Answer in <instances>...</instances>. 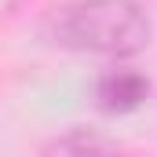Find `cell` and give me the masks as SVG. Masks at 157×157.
Segmentation results:
<instances>
[{"instance_id": "obj_1", "label": "cell", "mask_w": 157, "mask_h": 157, "mask_svg": "<svg viewBox=\"0 0 157 157\" xmlns=\"http://www.w3.org/2000/svg\"><path fill=\"white\" fill-rule=\"evenodd\" d=\"M55 40L73 51L128 59L150 44V18L135 0H77L59 11Z\"/></svg>"}, {"instance_id": "obj_2", "label": "cell", "mask_w": 157, "mask_h": 157, "mask_svg": "<svg viewBox=\"0 0 157 157\" xmlns=\"http://www.w3.org/2000/svg\"><path fill=\"white\" fill-rule=\"evenodd\" d=\"M99 106L110 110V113H128L135 106H143V99L150 95V80L135 70H110L99 77Z\"/></svg>"}, {"instance_id": "obj_3", "label": "cell", "mask_w": 157, "mask_h": 157, "mask_svg": "<svg viewBox=\"0 0 157 157\" xmlns=\"http://www.w3.org/2000/svg\"><path fill=\"white\" fill-rule=\"evenodd\" d=\"M40 157H121V146L95 128H70L51 139Z\"/></svg>"}]
</instances>
